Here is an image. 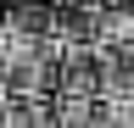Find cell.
<instances>
[{
  "label": "cell",
  "mask_w": 134,
  "mask_h": 128,
  "mask_svg": "<svg viewBox=\"0 0 134 128\" xmlns=\"http://www.w3.org/2000/svg\"><path fill=\"white\" fill-rule=\"evenodd\" d=\"M62 45L56 39H0V100H56Z\"/></svg>",
  "instance_id": "obj_1"
},
{
  "label": "cell",
  "mask_w": 134,
  "mask_h": 128,
  "mask_svg": "<svg viewBox=\"0 0 134 128\" xmlns=\"http://www.w3.org/2000/svg\"><path fill=\"white\" fill-rule=\"evenodd\" d=\"M0 39H56V0H6Z\"/></svg>",
  "instance_id": "obj_2"
},
{
  "label": "cell",
  "mask_w": 134,
  "mask_h": 128,
  "mask_svg": "<svg viewBox=\"0 0 134 128\" xmlns=\"http://www.w3.org/2000/svg\"><path fill=\"white\" fill-rule=\"evenodd\" d=\"M73 100H100V50L95 45H62V89Z\"/></svg>",
  "instance_id": "obj_3"
},
{
  "label": "cell",
  "mask_w": 134,
  "mask_h": 128,
  "mask_svg": "<svg viewBox=\"0 0 134 128\" xmlns=\"http://www.w3.org/2000/svg\"><path fill=\"white\" fill-rule=\"evenodd\" d=\"M56 45H100L95 0H56Z\"/></svg>",
  "instance_id": "obj_4"
},
{
  "label": "cell",
  "mask_w": 134,
  "mask_h": 128,
  "mask_svg": "<svg viewBox=\"0 0 134 128\" xmlns=\"http://www.w3.org/2000/svg\"><path fill=\"white\" fill-rule=\"evenodd\" d=\"M100 50V95L134 100V45H95Z\"/></svg>",
  "instance_id": "obj_5"
},
{
  "label": "cell",
  "mask_w": 134,
  "mask_h": 128,
  "mask_svg": "<svg viewBox=\"0 0 134 128\" xmlns=\"http://www.w3.org/2000/svg\"><path fill=\"white\" fill-rule=\"evenodd\" d=\"M100 45H134V0H100Z\"/></svg>",
  "instance_id": "obj_6"
},
{
  "label": "cell",
  "mask_w": 134,
  "mask_h": 128,
  "mask_svg": "<svg viewBox=\"0 0 134 128\" xmlns=\"http://www.w3.org/2000/svg\"><path fill=\"white\" fill-rule=\"evenodd\" d=\"M0 128H56V111H50V100H6Z\"/></svg>",
  "instance_id": "obj_7"
},
{
  "label": "cell",
  "mask_w": 134,
  "mask_h": 128,
  "mask_svg": "<svg viewBox=\"0 0 134 128\" xmlns=\"http://www.w3.org/2000/svg\"><path fill=\"white\" fill-rule=\"evenodd\" d=\"M50 111H56V128H95V100L56 95V100H50Z\"/></svg>",
  "instance_id": "obj_8"
},
{
  "label": "cell",
  "mask_w": 134,
  "mask_h": 128,
  "mask_svg": "<svg viewBox=\"0 0 134 128\" xmlns=\"http://www.w3.org/2000/svg\"><path fill=\"white\" fill-rule=\"evenodd\" d=\"M95 128H134V100L100 95V100H95Z\"/></svg>",
  "instance_id": "obj_9"
},
{
  "label": "cell",
  "mask_w": 134,
  "mask_h": 128,
  "mask_svg": "<svg viewBox=\"0 0 134 128\" xmlns=\"http://www.w3.org/2000/svg\"><path fill=\"white\" fill-rule=\"evenodd\" d=\"M0 123H6V100H0Z\"/></svg>",
  "instance_id": "obj_10"
}]
</instances>
